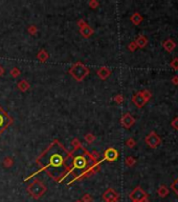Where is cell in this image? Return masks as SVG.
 Here are the masks:
<instances>
[{
  "instance_id": "1",
  "label": "cell",
  "mask_w": 178,
  "mask_h": 202,
  "mask_svg": "<svg viewBox=\"0 0 178 202\" xmlns=\"http://www.w3.org/2000/svg\"><path fill=\"white\" fill-rule=\"evenodd\" d=\"M44 156H47V160H45L46 164H44L43 168L47 172L52 168H53V170L63 168V164H64L66 159L68 158L67 152L58 142L53 143L49 146V149L44 153Z\"/></svg>"
},
{
  "instance_id": "2",
  "label": "cell",
  "mask_w": 178,
  "mask_h": 202,
  "mask_svg": "<svg viewBox=\"0 0 178 202\" xmlns=\"http://www.w3.org/2000/svg\"><path fill=\"white\" fill-rule=\"evenodd\" d=\"M26 191H28V193L33 198L39 199L45 194V192H46V186L44 185V183H42L41 181H39V180H35L34 182L31 183V184L28 186Z\"/></svg>"
},
{
  "instance_id": "3",
  "label": "cell",
  "mask_w": 178,
  "mask_h": 202,
  "mask_svg": "<svg viewBox=\"0 0 178 202\" xmlns=\"http://www.w3.org/2000/svg\"><path fill=\"white\" fill-rule=\"evenodd\" d=\"M69 73L72 75V77H74L75 80L82 81L84 78L89 74V70L83 63L78 62L71 66V68L69 70Z\"/></svg>"
},
{
  "instance_id": "4",
  "label": "cell",
  "mask_w": 178,
  "mask_h": 202,
  "mask_svg": "<svg viewBox=\"0 0 178 202\" xmlns=\"http://www.w3.org/2000/svg\"><path fill=\"white\" fill-rule=\"evenodd\" d=\"M145 141H146L147 145L150 146L151 149H156V147L161 143V138L159 137L155 132H151L150 134L145 138Z\"/></svg>"
},
{
  "instance_id": "5",
  "label": "cell",
  "mask_w": 178,
  "mask_h": 202,
  "mask_svg": "<svg viewBox=\"0 0 178 202\" xmlns=\"http://www.w3.org/2000/svg\"><path fill=\"white\" fill-rule=\"evenodd\" d=\"M147 196L148 194L140 186H136V188L131 192V194L129 195V198L131 199L132 202H141Z\"/></svg>"
},
{
  "instance_id": "6",
  "label": "cell",
  "mask_w": 178,
  "mask_h": 202,
  "mask_svg": "<svg viewBox=\"0 0 178 202\" xmlns=\"http://www.w3.org/2000/svg\"><path fill=\"white\" fill-rule=\"evenodd\" d=\"M120 123H122V125L125 128H130L135 123V118L131 114L127 113L125 115H123V117L120 118Z\"/></svg>"
},
{
  "instance_id": "7",
  "label": "cell",
  "mask_w": 178,
  "mask_h": 202,
  "mask_svg": "<svg viewBox=\"0 0 178 202\" xmlns=\"http://www.w3.org/2000/svg\"><path fill=\"white\" fill-rule=\"evenodd\" d=\"M10 122H11V118L4 113V111L0 107V133L3 132L4 129L7 128V126L10 124Z\"/></svg>"
},
{
  "instance_id": "8",
  "label": "cell",
  "mask_w": 178,
  "mask_h": 202,
  "mask_svg": "<svg viewBox=\"0 0 178 202\" xmlns=\"http://www.w3.org/2000/svg\"><path fill=\"white\" fill-rule=\"evenodd\" d=\"M117 158H119V152H117L115 149H113V147H110V149L106 150V152L104 154V160L115 161Z\"/></svg>"
},
{
  "instance_id": "9",
  "label": "cell",
  "mask_w": 178,
  "mask_h": 202,
  "mask_svg": "<svg viewBox=\"0 0 178 202\" xmlns=\"http://www.w3.org/2000/svg\"><path fill=\"white\" fill-rule=\"evenodd\" d=\"M103 199L105 200V202H109L115 200V199H120V195L113 188H108L103 194Z\"/></svg>"
},
{
  "instance_id": "10",
  "label": "cell",
  "mask_w": 178,
  "mask_h": 202,
  "mask_svg": "<svg viewBox=\"0 0 178 202\" xmlns=\"http://www.w3.org/2000/svg\"><path fill=\"white\" fill-rule=\"evenodd\" d=\"M86 165H87V161L83 156H78L77 158L74 159V170H77V168H85Z\"/></svg>"
},
{
  "instance_id": "11",
  "label": "cell",
  "mask_w": 178,
  "mask_h": 202,
  "mask_svg": "<svg viewBox=\"0 0 178 202\" xmlns=\"http://www.w3.org/2000/svg\"><path fill=\"white\" fill-rule=\"evenodd\" d=\"M162 46H164V49L167 51L168 53H172L175 50V47H176V42L172 40V39H167V40L164 41Z\"/></svg>"
},
{
  "instance_id": "12",
  "label": "cell",
  "mask_w": 178,
  "mask_h": 202,
  "mask_svg": "<svg viewBox=\"0 0 178 202\" xmlns=\"http://www.w3.org/2000/svg\"><path fill=\"white\" fill-rule=\"evenodd\" d=\"M132 101H133V103L136 105L137 107H140V108H141L145 104L147 103V102L144 100V98L141 97V95H140V92L133 96V98H132Z\"/></svg>"
},
{
  "instance_id": "13",
  "label": "cell",
  "mask_w": 178,
  "mask_h": 202,
  "mask_svg": "<svg viewBox=\"0 0 178 202\" xmlns=\"http://www.w3.org/2000/svg\"><path fill=\"white\" fill-rule=\"evenodd\" d=\"M110 74H111V71L107 68V66H103V68H101L98 71L99 77L101 78V79H103V80L107 79V78L110 76Z\"/></svg>"
},
{
  "instance_id": "14",
  "label": "cell",
  "mask_w": 178,
  "mask_h": 202,
  "mask_svg": "<svg viewBox=\"0 0 178 202\" xmlns=\"http://www.w3.org/2000/svg\"><path fill=\"white\" fill-rule=\"evenodd\" d=\"M135 43H136L137 47H140V49H143V47H145L148 44V39L145 37V36L140 35L136 38V40H135Z\"/></svg>"
},
{
  "instance_id": "15",
  "label": "cell",
  "mask_w": 178,
  "mask_h": 202,
  "mask_svg": "<svg viewBox=\"0 0 178 202\" xmlns=\"http://www.w3.org/2000/svg\"><path fill=\"white\" fill-rule=\"evenodd\" d=\"M131 22L133 23V25H138L140 23H141V21H143V16L140 14V13H134L133 15L131 16Z\"/></svg>"
},
{
  "instance_id": "16",
  "label": "cell",
  "mask_w": 178,
  "mask_h": 202,
  "mask_svg": "<svg viewBox=\"0 0 178 202\" xmlns=\"http://www.w3.org/2000/svg\"><path fill=\"white\" fill-rule=\"evenodd\" d=\"M157 194L159 195V197L165 198L169 195V188L165 185H160L157 189Z\"/></svg>"
},
{
  "instance_id": "17",
  "label": "cell",
  "mask_w": 178,
  "mask_h": 202,
  "mask_svg": "<svg viewBox=\"0 0 178 202\" xmlns=\"http://www.w3.org/2000/svg\"><path fill=\"white\" fill-rule=\"evenodd\" d=\"M80 32L82 33V35L84 36V37H86V38L90 37V36L93 34V30L90 28V26H88V25L85 26V28H83V29H81Z\"/></svg>"
},
{
  "instance_id": "18",
  "label": "cell",
  "mask_w": 178,
  "mask_h": 202,
  "mask_svg": "<svg viewBox=\"0 0 178 202\" xmlns=\"http://www.w3.org/2000/svg\"><path fill=\"white\" fill-rule=\"evenodd\" d=\"M18 89H19L21 92H25L26 90L29 89V84L26 80H21L20 82L18 83Z\"/></svg>"
},
{
  "instance_id": "19",
  "label": "cell",
  "mask_w": 178,
  "mask_h": 202,
  "mask_svg": "<svg viewBox=\"0 0 178 202\" xmlns=\"http://www.w3.org/2000/svg\"><path fill=\"white\" fill-rule=\"evenodd\" d=\"M140 93L141 97L144 98V100L146 102H148L151 98H152V93L150 91H148V90H144V91H140Z\"/></svg>"
},
{
  "instance_id": "20",
  "label": "cell",
  "mask_w": 178,
  "mask_h": 202,
  "mask_svg": "<svg viewBox=\"0 0 178 202\" xmlns=\"http://www.w3.org/2000/svg\"><path fill=\"white\" fill-rule=\"evenodd\" d=\"M37 58L40 60L41 62H44V61H46L47 58H48V54L46 53V51L45 50H41L37 55Z\"/></svg>"
},
{
  "instance_id": "21",
  "label": "cell",
  "mask_w": 178,
  "mask_h": 202,
  "mask_svg": "<svg viewBox=\"0 0 178 202\" xmlns=\"http://www.w3.org/2000/svg\"><path fill=\"white\" fill-rule=\"evenodd\" d=\"M136 163V160H135V158L133 157H127L126 158V165L127 167H133V165Z\"/></svg>"
},
{
  "instance_id": "22",
  "label": "cell",
  "mask_w": 178,
  "mask_h": 202,
  "mask_svg": "<svg viewBox=\"0 0 178 202\" xmlns=\"http://www.w3.org/2000/svg\"><path fill=\"white\" fill-rule=\"evenodd\" d=\"M170 66L173 68L174 71H178V58H174L172 61L170 62Z\"/></svg>"
},
{
  "instance_id": "23",
  "label": "cell",
  "mask_w": 178,
  "mask_h": 202,
  "mask_svg": "<svg viewBox=\"0 0 178 202\" xmlns=\"http://www.w3.org/2000/svg\"><path fill=\"white\" fill-rule=\"evenodd\" d=\"M126 145L128 147H130V149H133V147L136 145V142H135V140L133 138H129V139L126 141Z\"/></svg>"
},
{
  "instance_id": "24",
  "label": "cell",
  "mask_w": 178,
  "mask_h": 202,
  "mask_svg": "<svg viewBox=\"0 0 178 202\" xmlns=\"http://www.w3.org/2000/svg\"><path fill=\"white\" fill-rule=\"evenodd\" d=\"M171 188H172V191H174L175 194L178 196V178L171 184Z\"/></svg>"
},
{
  "instance_id": "25",
  "label": "cell",
  "mask_w": 178,
  "mask_h": 202,
  "mask_svg": "<svg viewBox=\"0 0 178 202\" xmlns=\"http://www.w3.org/2000/svg\"><path fill=\"white\" fill-rule=\"evenodd\" d=\"M82 202H92V196L90 194H85L82 197Z\"/></svg>"
},
{
  "instance_id": "26",
  "label": "cell",
  "mask_w": 178,
  "mask_h": 202,
  "mask_svg": "<svg viewBox=\"0 0 178 202\" xmlns=\"http://www.w3.org/2000/svg\"><path fill=\"white\" fill-rule=\"evenodd\" d=\"M85 140L87 141V142L88 143H92L93 141L95 140V137L93 136L92 134H87L86 136H85Z\"/></svg>"
},
{
  "instance_id": "27",
  "label": "cell",
  "mask_w": 178,
  "mask_h": 202,
  "mask_svg": "<svg viewBox=\"0 0 178 202\" xmlns=\"http://www.w3.org/2000/svg\"><path fill=\"white\" fill-rule=\"evenodd\" d=\"M137 49V46H136V43H135V41H132L131 43H129V46H128V50L130 51V52H134L135 50Z\"/></svg>"
},
{
  "instance_id": "28",
  "label": "cell",
  "mask_w": 178,
  "mask_h": 202,
  "mask_svg": "<svg viewBox=\"0 0 178 202\" xmlns=\"http://www.w3.org/2000/svg\"><path fill=\"white\" fill-rule=\"evenodd\" d=\"M114 101H115L117 104H120V103H122V102L124 101V96L120 95V94L116 95L115 97H114Z\"/></svg>"
},
{
  "instance_id": "29",
  "label": "cell",
  "mask_w": 178,
  "mask_h": 202,
  "mask_svg": "<svg viewBox=\"0 0 178 202\" xmlns=\"http://www.w3.org/2000/svg\"><path fill=\"white\" fill-rule=\"evenodd\" d=\"M171 125H172V128H173L174 129H176V131H178V117H176L173 121L171 122Z\"/></svg>"
},
{
  "instance_id": "30",
  "label": "cell",
  "mask_w": 178,
  "mask_h": 202,
  "mask_svg": "<svg viewBox=\"0 0 178 202\" xmlns=\"http://www.w3.org/2000/svg\"><path fill=\"white\" fill-rule=\"evenodd\" d=\"M3 164H4L7 167H12V164H13V160H12L11 158H5Z\"/></svg>"
},
{
  "instance_id": "31",
  "label": "cell",
  "mask_w": 178,
  "mask_h": 202,
  "mask_svg": "<svg viewBox=\"0 0 178 202\" xmlns=\"http://www.w3.org/2000/svg\"><path fill=\"white\" fill-rule=\"evenodd\" d=\"M19 74H20V71L18 70L17 68H14L13 70L11 71V75H12V76H13V77H17Z\"/></svg>"
},
{
  "instance_id": "32",
  "label": "cell",
  "mask_w": 178,
  "mask_h": 202,
  "mask_svg": "<svg viewBox=\"0 0 178 202\" xmlns=\"http://www.w3.org/2000/svg\"><path fill=\"white\" fill-rule=\"evenodd\" d=\"M36 32H37V29L35 28V25H31V26L28 28V33H29L31 35H35Z\"/></svg>"
},
{
  "instance_id": "33",
  "label": "cell",
  "mask_w": 178,
  "mask_h": 202,
  "mask_svg": "<svg viewBox=\"0 0 178 202\" xmlns=\"http://www.w3.org/2000/svg\"><path fill=\"white\" fill-rule=\"evenodd\" d=\"M171 82L174 84V85H178V75H175V76L172 77Z\"/></svg>"
},
{
  "instance_id": "34",
  "label": "cell",
  "mask_w": 178,
  "mask_h": 202,
  "mask_svg": "<svg viewBox=\"0 0 178 202\" xmlns=\"http://www.w3.org/2000/svg\"><path fill=\"white\" fill-rule=\"evenodd\" d=\"M78 25H80V28H81V29H83V28H85V26H87V23H86L84 20H79V22H78Z\"/></svg>"
},
{
  "instance_id": "35",
  "label": "cell",
  "mask_w": 178,
  "mask_h": 202,
  "mask_svg": "<svg viewBox=\"0 0 178 202\" xmlns=\"http://www.w3.org/2000/svg\"><path fill=\"white\" fill-rule=\"evenodd\" d=\"M89 5H90V7H91L92 8H95L99 5V2H96V1H90V2H89Z\"/></svg>"
},
{
  "instance_id": "36",
  "label": "cell",
  "mask_w": 178,
  "mask_h": 202,
  "mask_svg": "<svg viewBox=\"0 0 178 202\" xmlns=\"http://www.w3.org/2000/svg\"><path fill=\"white\" fill-rule=\"evenodd\" d=\"M3 73H4V70H3V68H2V66L0 65V76H2V75H3Z\"/></svg>"
},
{
  "instance_id": "37",
  "label": "cell",
  "mask_w": 178,
  "mask_h": 202,
  "mask_svg": "<svg viewBox=\"0 0 178 202\" xmlns=\"http://www.w3.org/2000/svg\"><path fill=\"white\" fill-rule=\"evenodd\" d=\"M141 202H149V197H148V196H147V197H146V198H145V199H144V200H143V201H141Z\"/></svg>"
},
{
  "instance_id": "38",
  "label": "cell",
  "mask_w": 178,
  "mask_h": 202,
  "mask_svg": "<svg viewBox=\"0 0 178 202\" xmlns=\"http://www.w3.org/2000/svg\"><path fill=\"white\" fill-rule=\"evenodd\" d=\"M74 202H82V201H81V200H77V201H74Z\"/></svg>"
}]
</instances>
